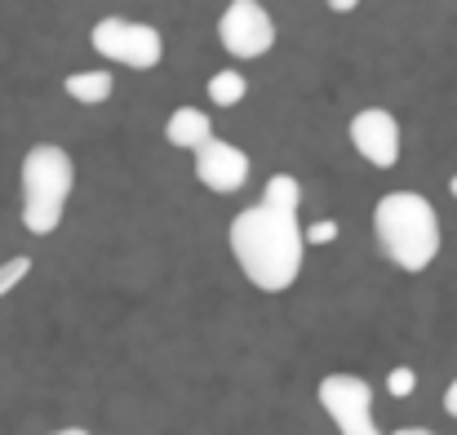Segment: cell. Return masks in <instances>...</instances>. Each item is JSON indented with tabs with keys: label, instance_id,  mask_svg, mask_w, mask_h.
Returning a JSON list of instances; mask_svg holds the SVG:
<instances>
[{
	"label": "cell",
	"instance_id": "20",
	"mask_svg": "<svg viewBox=\"0 0 457 435\" xmlns=\"http://www.w3.org/2000/svg\"><path fill=\"white\" fill-rule=\"evenodd\" d=\"M449 191H453V200H457V173H453V178H449Z\"/></svg>",
	"mask_w": 457,
	"mask_h": 435
},
{
	"label": "cell",
	"instance_id": "9",
	"mask_svg": "<svg viewBox=\"0 0 457 435\" xmlns=\"http://www.w3.org/2000/svg\"><path fill=\"white\" fill-rule=\"evenodd\" d=\"M164 138H169V146L195 155L200 146L213 143V121H209V112H200V107H178V112L164 121Z\"/></svg>",
	"mask_w": 457,
	"mask_h": 435
},
{
	"label": "cell",
	"instance_id": "18",
	"mask_svg": "<svg viewBox=\"0 0 457 435\" xmlns=\"http://www.w3.org/2000/svg\"><path fill=\"white\" fill-rule=\"evenodd\" d=\"M395 435H431L427 427H404V431H395Z\"/></svg>",
	"mask_w": 457,
	"mask_h": 435
},
{
	"label": "cell",
	"instance_id": "19",
	"mask_svg": "<svg viewBox=\"0 0 457 435\" xmlns=\"http://www.w3.org/2000/svg\"><path fill=\"white\" fill-rule=\"evenodd\" d=\"M54 435H89V431H80V427H62V431H54Z\"/></svg>",
	"mask_w": 457,
	"mask_h": 435
},
{
	"label": "cell",
	"instance_id": "3",
	"mask_svg": "<svg viewBox=\"0 0 457 435\" xmlns=\"http://www.w3.org/2000/svg\"><path fill=\"white\" fill-rule=\"evenodd\" d=\"M76 187V160L58 143H36L22 155V227L31 236H54Z\"/></svg>",
	"mask_w": 457,
	"mask_h": 435
},
{
	"label": "cell",
	"instance_id": "13",
	"mask_svg": "<svg viewBox=\"0 0 457 435\" xmlns=\"http://www.w3.org/2000/svg\"><path fill=\"white\" fill-rule=\"evenodd\" d=\"M31 267H36V263H31L27 254H13L9 263H0V297L18 289V285H22V280L31 276Z\"/></svg>",
	"mask_w": 457,
	"mask_h": 435
},
{
	"label": "cell",
	"instance_id": "1",
	"mask_svg": "<svg viewBox=\"0 0 457 435\" xmlns=\"http://www.w3.org/2000/svg\"><path fill=\"white\" fill-rule=\"evenodd\" d=\"M227 240H231V254H236V263H240V272L253 289L285 293L303 276L306 231L289 213H276L267 205L240 209L227 227Z\"/></svg>",
	"mask_w": 457,
	"mask_h": 435
},
{
	"label": "cell",
	"instance_id": "4",
	"mask_svg": "<svg viewBox=\"0 0 457 435\" xmlns=\"http://www.w3.org/2000/svg\"><path fill=\"white\" fill-rule=\"evenodd\" d=\"M94 54H103L107 63H125L134 71H152L164 63V36L152 22H134V18H98L89 31Z\"/></svg>",
	"mask_w": 457,
	"mask_h": 435
},
{
	"label": "cell",
	"instance_id": "10",
	"mask_svg": "<svg viewBox=\"0 0 457 435\" xmlns=\"http://www.w3.org/2000/svg\"><path fill=\"white\" fill-rule=\"evenodd\" d=\"M112 71H71L67 80H62V89H67V98L71 103H80V107H98V103H107L112 98Z\"/></svg>",
	"mask_w": 457,
	"mask_h": 435
},
{
	"label": "cell",
	"instance_id": "16",
	"mask_svg": "<svg viewBox=\"0 0 457 435\" xmlns=\"http://www.w3.org/2000/svg\"><path fill=\"white\" fill-rule=\"evenodd\" d=\"M445 409H449V418H457V378L449 382V391H445Z\"/></svg>",
	"mask_w": 457,
	"mask_h": 435
},
{
	"label": "cell",
	"instance_id": "11",
	"mask_svg": "<svg viewBox=\"0 0 457 435\" xmlns=\"http://www.w3.org/2000/svg\"><path fill=\"white\" fill-rule=\"evenodd\" d=\"M262 205L276 209V213L298 218V209H303V187H298V178H294V173H271L267 187H262Z\"/></svg>",
	"mask_w": 457,
	"mask_h": 435
},
{
	"label": "cell",
	"instance_id": "14",
	"mask_svg": "<svg viewBox=\"0 0 457 435\" xmlns=\"http://www.w3.org/2000/svg\"><path fill=\"white\" fill-rule=\"evenodd\" d=\"M413 387H418V373L409 369V364H400V369H391L386 373V391L400 400V396H413Z\"/></svg>",
	"mask_w": 457,
	"mask_h": 435
},
{
	"label": "cell",
	"instance_id": "2",
	"mask_svg": "<svg viewBox=\"0 0 457 435\" xmlns=\"http://www.w3.org/2000/svg\"><path fill=\"white\" fill-rule=\"evenodd\" d=\"M373 231L382 240V254L400 272H427L440 258V218L436 205L418 191H386L373 209Z\"/></svg>",
	"mask_w": 457,
	"mask_h": 435
},
{
	"label": "cell",
	"instance_id": "15",
	"mask_svg": "<svg viewBox=\"0 0 457 435\" xmlns=\"http://www.w3.org/2000/svg\"><path fill=\"white\" fill-rule=\"evenodd\" d=\"M303 231H306V245H333L337 240V222H311Z\"/></svg>",
	"mask_w": 457,
	"mask_h": 435
},
{
	"label": "cell",
	"instance_id": "12",
	"mask_svg": "<svg viewBox=\"0 0 457 435\" xmlns=\"http://www.w3.org/2000/svg\"><path fill=\"white\" fill-rule=\"evenodd\" d=\"M249 98V80L236 67H222L218 76H209V103L213 107H240Z\"/></svg>",
	"mask_w": 457,
	"mask_h": 435
},
{
	"label": "cell",
	"instance_id": "7",
	"mask_svg": "<svg viewBox=\"0 0 457 435\" xmlns=\"http://www.w3.org/2000/svg\"><path fill=\"white\" fill-rule=\"evenodd\" d=\"M351 146L373 169H391L400 160V121L386 107H364L360 116H351Z\"/></svg>",
	"mask_w": 457,
	"mask_h": 435
},
{
	"label": "cell",
	"instance_id": "8",
	"mask_svg": "<svg viewBox=\"0 0 457 435\" xmlns=\"http://www.w3.org/2000/svg\"><path fill=\"white\" fill-rule=\"evenodd\" d=\"M195 178H200L209 191L231 196V191H240V187L249 182V155H245L236 143L213 138L209 146L195 151Z\"/></svg>",
	"mask_w": 457,
	"mask_h": 435
},
{
	"label": "cell",
	"instance_id": "6",
	"mask_svg": "<svg viewBox=\"0 0 457 435\" xmlns=\"http://www.w3.org/2000/svg\"><path fill=\"white\" fill-rule=\"evenodd\" d=\"M218 40H222V49H227L231 58L249 63V58L271 54V45H276V22H271V13H267L258 0H231V4L222 9V18H218Z\"/></svg>",
	"mask_w": 457,
	"mask_h": 435
},
{
	"label": "cell",
	"instance_id": "17",
	"mask_svg": "<svg viewBox=\"0 0 457 435\" xmlns=\"http://www.w3.org/2000/svg\"><path fill=\"white\" fill-rule=\"evenodd\" d=\"M324 4H328V9H333V13H351V9H355V4H360V0H324Z\"/></svg>",
	"mask_w": 457,
	"mask_h": 435
},
{
	"label": "cell",
	"instance_id": "5",
	"mask_svg": "<svg viewBox=\"0 0 457 435\" xmlns=\"http://www.w3.org/2000/svg\"><path fill=\"white\" fill-rule=\"evenodd\" d=\"M315 400L328 414L337 435H382L373 418V387L355 373H324L315 382Z\"/></svg>",
	"mask_w": 457,
	"mask_h": 435
}]
</instances>
